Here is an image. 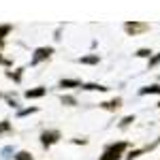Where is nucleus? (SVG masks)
<instances>
[{
    "label": "nucleus",
    "instance_id": "obj_17",
    "mask_svg": "<svg viewBox=\"0 0 160 160\" xmlns=\"http://www.w3.org/2000/svg\"><path fill=\"white\" fill-rule=\"evenodd\" d=\"M158 64H160V53H156V56L149 58V68H154V66H158Z\"/></svg>",
    "mask_w": 160,
    "mask_h": 160
},
{
    "label": "nucleus",
    "instance_id": "obj_6",
    "mask_svg": "<svg viewBox=\"0 0 160 160\" xmlns=\"http://www.w3.org/2000/svg\"><path fill=\"white\" fill-rule=\"evenodd\" d=\"M120 105H122V100H120V98H113V100H107V102H100V107H102V109H107V111L120 109Z\"/></svg>",
    "mask_w": 160,
    "mask_h": 160
},
{
    "label": "nucleus",
    "instance_id": "obj_14",
    "mask_svg": "<svg viewBox=\"0 0 160 160\" xmlns=\"http://www.w3.org/2000/svg\"><path fill=\"white\" fill-rule=\"evenodd\" d=\"M11 32V26L9 24H4V26H0V41H4V37Z\"/></svg>",
    "mask_w": 160,
    "mask_h": 160
},
{
    "label": "nucleus",
    "instance_id": "obj_9",
    "mask_svg": "<svg viewBox=\"0 0 160 160\" xmlns=\"http://www.w3.org/2000/svg\"><path fill=\"white\" fill-rule=\"evenodd\" d=\"M83 90H90V92H107L109 88H105V86H98V83H83Z\"/></svg>",
    "mask_w": 160,
    "mask_h": 160
},
{
    "label": "nucleus",
    "instance_id": "obj_2",
    "mask_svg": "<svg viewBox=\"0 0 160 160\" xmlns=\"http://www.w3.org/2000/svg\"><path fill=\"white\" fill-rule=\"evenodd\" d=\"M60 141V130H45L43 135H41V145L43 148H51V145H56Z\"/></svg>",
    "mask_w": 160,
    "mask_h": 160
},
{
    "label": "nucleus",
    "instance_id": "obj_15",
    "mask_svg": "<svg viewBox=\"0 0 160 160\" xmlns=\"http://www.w3.org/2000/svg\"><path fill=\"white\" fill-rule=\"evenodd\" d=\"M37 107H28V109H22L19 111V113H17V115H19V118H24V115H30V113H37Z\"/></svg>",
    "mask_w": 160,
    "mask_h": 160
},
{
    "label": "nucleus",
    "instance_id": "obj_22",
    "mask_svg": "<svg viewBox=\"0 0 160 160\" xmlns=\"http://www.w3.org/2000/svg\"><path fill=\"white\" fill-rule=\"evenodd\" d=\"M158 107H160V102H158Z\"/></svg>",
    "mask_w": 160,
    "mask_h": 160
},
{
    "label": "nucleus",
    "instance_id": "obj_5",
    "mask_svg": "<svg viewBox=\"0 0 160 160\" xmlns=\"http://www.w3.org/2000/svg\"><path fill=\"white\" fill-rule=\"evenodd\" d=\"M45 88L43 86H38V88H32V90H26V98L30 100V98H41V96H45Z\"/></svg>",
    "mask_w": 160,
    "mask_h": 160
},
{
    "label": "nucleus",
    "instance_id": "obj_11",
    "mask_svg": "<svg viewBox=\"0 0 160 160\" xmlns=\"http://www.w3.org/2000/svg\"><path fill=\"white\" fill-rule=\"evenodd\" d=\"M81 64H98V56H86V58H79Z\"/></svg>",
    "mask_w": 160,
    "mask_h": 160
},
{
    "label": "nucleus",
    "instance_id": "obj_3",
    "mask_svg": "<svg viewBox=\"0 0 160 160\" xmlns=\"http://www.w3.org/2000/svg\"><path fill=\"white\" fill-rule=\"evenodd\" d=\"M51 53H53V49H51V47H37V49H34V56H32V60H30V64H32V66H37L38 62L49 60Z\"/></svg>",
    "mask_w": 160,
    "mask_h": 160
},
{
    "label": "nucleus",
    "instance_id": "obj_10",
    "mask_svg": "<svg viewBox=\"0 0 160 160\" xmlns=\"http://www.w3.org/2000/svg\"><path fill=\"white\" fill-rule=\"evenodd\" d=\"M7 77H9V79H13V81H17V83H19V81H22V77H24V68H17L15 73H11V71H9V73H7Z\"/></svg>",
    "mask_w": 160,
    "mask_h": 160
},
{
    "label": "nucleus",
    "instance_id": "obj_7",
    "mask_svg": "<svg viewBox=\"0 0 160 160\" xmlns=\"http://www.w3.org/2000/svg\"><path fill=\"white\" fill-rule=\"evenodd\" d=\"M139 94H141V96H145V94H160V86L158 83H156V86H145V88L139 90Z\"/></svg>",
    "mask_w": 160,
    "mask_h": 160
},
{
    "label": "nucleus",
    "instance_id": "obj_1",
    "mask_svg": "<svg viewBox=\"0 0 160 160\" xmlns=\"http://www.w3.org/2000/svg\"><path fill=\"white\" fill-rule=\"evenodd\" d=\"M126 148H128V143H124V141L113 143V145H109V148L102 152L100 160H120V156L124 154V149H126Z\"/></svg>",
    "mask_w": 160,
    "mask_h": 160
},
{
    "label": "nucleus",
    "instance_id": "obj_13",
    "mask_svg": "<svg viewBox=\"0 0 160 160\" xmlns=\"http://www.w3.org/2000/svg\"><path fill=\"white\" fill-rule=\"evenodd\" d=\"M4 132H11V122L9 120H2L0 122V135H4Z\"/></svg>",
    "mask_w": 160,
    "mask_h": 160
},
{
    "label": "nucleus",
    "instance_id": "obj_12",
    "mask_svg": "<svg viewBox=\"0 0 160 160\" xmlns=\"http://www.w3.org/2000/svg\"><path fill=\"white\" fill-rule=\"evenodd\" d=\"M13 158L15 160H32V154H30V152H17Z\"/></svg>",
    "mask_w": 160,
    "mask_h": 160
},
{
    "label": "nucleus",
    "instance_id": "obj_19",
    "mask_svg": "<svg viewBox=\"0 0 160 160\" xmlns=\"http://www.w3.org/2000/svg\"><path fill=\"white\" fill-rule=\"evenodd\" d=\"M137 56H139V58H152V51H149V49H139V51H137Z\"/></svg>",
    "mask_w": 160,
    "mask_h": 160
},
{
    "label": "nucleus",
    "instance_id": "obj_4",
    "mask_svg": "<svg viewBox=\"0 0 160 160\" xmlns=\"http://www.w3.org/2000/svg\"><path fill=\"white\" fill-rule=\"evenodd\" d=\"M149 26L148 24H141V22H126L124 24V30L128 32V34H139V32H145Z\"/></svg>",
    "mask_w": 160,
    "mask_h": 160
},
{
    "label": "nucleus",
    "instance_id": "obj_20",
    "mask_svg": "<svg viewBox=\"0 0 160 160\" xmlns=\"http://www.w3.org/2000/svg\"><path fill=\"white\" fill-rule=\"evenodd\" d=\"M0 64H2V66H11V60H7V58L0 56Z\"/></svg>",
    "mask_w": 160,
    "mask_h": 160
},
{
    "label": "nucleus",
    "instance_id": "obj_8",
    "mask_svg": "<svg viewBox=\"0 0 160 160\" xmlns=\"http://www.w3.org/2000/svg\"><path fill=\"white\" fill-rule=\"evenodd\" d=\"M83 83L79 79H62L60 81V88H81Z\"/></svg>",
    "mask_w": 160,
    "mask_h": 160
},
{
    "label": "nucleus",
    "instance_id": "obj_16",
    "mask_svg": "<svg viewBox=\"0 0 160 160\" xmlns=\"http://www.w3.org/2000/svg\"><path fill=\"white\" fill-rule=\"evenodd\" d=\"M62 105H68V107H73V105H77V100H75L73 96H62Z\"/></svg>",
    "mask_w": 160,
    "mask_h": 160
},
{
    "label": "nucleus",
    "instance_id": "obj_18",
    "mask_svg": "<svg viewBox=\"0 0 160 160\" xmlns=\"http://www.w3.org/2000/svg\"><path fill=\"white\" fill-rule=\"evenodd\" d=\"M130 122H135V115H128V118H124L122 122H120V128H126Z\"/></svg>",
    "mask_w": 160,
    "mask_h": 160
},
{
    "label": "nucleus",
    "instance_id": "obj_21",
    "mask_svg": "<svg viewBox=\"0 0 160 160\" xmlns=\"http://www.w3.org/2000/svg\"><path fill=\"white\" fill-rule=\"evenodd\" d=\"M2 47H4V41H0V49H2Z\"/></svg>",
    "mask_w": 160,
    "mask_h": 160
}]
</instances>
